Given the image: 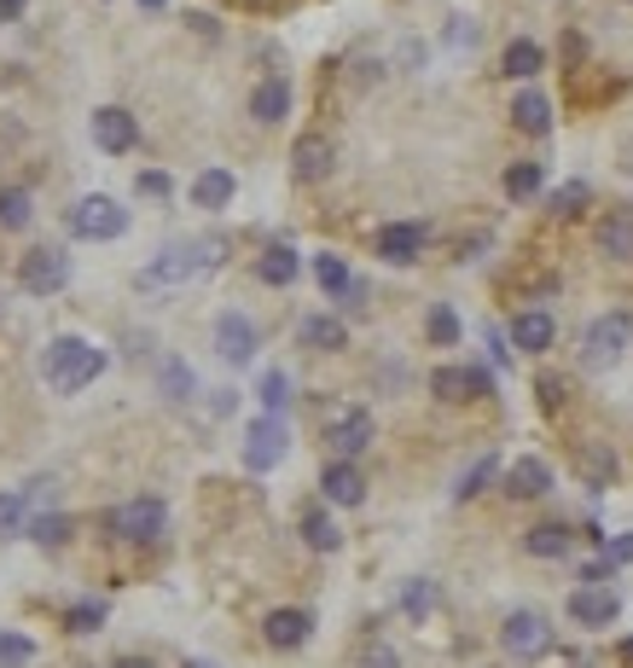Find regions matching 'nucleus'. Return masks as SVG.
<instances>
[{"instance_id":"4468645a","label":"nucleus","mask_w":633,"mask_h":668,"mask_svg":"<svg viewBox=\"0 0 633 668\" xmlns=\"http://www.w3.org/2000/svg\"><path fill=\"white\" fill-rule=\"evenodd\" d=\"M309 634H314V616L309 610H268V622H262V639L273 651H297V646H309Z\"/></svg>"},{"instance_id":"5701e85b","label":"nucleus","mask_w":633,"mask_h":668,"mask_svg":"<svg viewBox=\"0 0 633 668\" xmlns=\"http://www.w3.org/2000/svg\"><path fill=\"white\" fill-rule=\"evenodd\" d=\"M297 273H302V262H297L291 245H268V250L257 256V279H262V286H291Z\"/></svg>"},{"instance_id":"a18cd8bd","label":"nucleus","mask_w":633,"mask_h":668,"mask_svg":"<svg viewBox=\"0 0 633 668\" xmlns=\"http://www.w3.org/2000/svg\"><path fill=\"white\" fill-rule=\"evenodd\" d=\"M604 564H611V570L616 564H633V535H616V541L604 547Z\"/></svg>"},{"instance_id":"393cba45","label":"nucleus","mask_w":633,"mask_h":668,"mask_svg":"<svg viewBox=\"0 0 633 668\" xmlns=\"http://www.w3.org/2000/svg\"><path fill=\"white\" fill-rule=\"evenodd\" d=\"M192 203H198V210H227V203H233V175H227V169H204L192 181Z\"/></svg>"},{"instance_id":"9b49d317","label":"nucleus","mask_w":633,"mask_h":668,"mask_svg":"<svg viewBox=\"0 0 633 668\" xmlns=\"http://www.w3.org/2000/svg\"><path fill=\"white\" fill-rule=\"evenodd\" d=\"M616 616H622V599L604 581H581L570 594V622H581V628H611Z\"/></svg>"},{"instance_id":"4be33fe9","label":"nucleus","mask_w":633,"mask_h":668,"mask_svg":"<svg viewBox=\"0 0 633 668\" xmlns=\"http://www.w3.org/2000/svg\"><path fill=\"white\" fill-rule=\"evenodd\" d=\"M285 111H291V88L280 82V76H268V82L250 93V117L273 128V122H285Z\"/></svg>"},{"instance_id":"603ef678","label":"nucleus","mask_w":633,"mask_h":668,"mask_svg":"<svg viewBox=\"0 0 633 668\" xmlns=\"http://www.w3.org/2000/svg\"><path fill=\"white\" fill-rule=\"evenodd\" d=\"M187 668H215V662H204V657H198V662H187Z\"/></svg>"},{"instance_id":"a19ab883","label":"nucleus","mask_w":633,"mask_h":668,"mask_svg":"<svg viewBox=\"0 0 633 668\" xmlns=\"http://www.w3.org/2000/svg\"><path fill=\"white\" fill-rule=\"evenodd\" d=\"M36 662V646L23 634H0V668H30Z\"/></svg>"},{"instance_id":"1a4fd4ad","label":"nucleus","mask_w":633,"mask_h":668,"mask_svg":"<svg viewBox=\"0 0 633 668\" xmlns=\"http://www.w3.org/2000/svg\"><path fill=\"white\" fill-rule=\"evenodd\" d=\"M372 436H378V425H372L366 407H343V413L325 425V448H332L338 459H354V453L372 448Z\"/></svg>"},{"instance_id":"a878e982","label":"nucleus","mask_w":633,"mask_h":668,"mask_svg":"<svg viewBox=\"0 0 633 668\" xmlns=\"http://www.w3.org/2000/svg\"><path fill=\"white\" fill-rule=\"evenodd\" d=\"M523 547H529V558H564L575 547V535L564 524H535V529L523 535Z\"/></svg>"},{"instance_id":"a211bd4d","label":"nucleus","mask_w":633,"mask_h":668,"mask_svg":"<svg viewBox=\"0 0 633 668\" xmlns=\"http://www.w3.org/2000/svg\"><path fill=\"white\" fill-rule=\"evenodd\" d=\"M599 250L611 256V262H627L633 256V203H616V210L599 221Z\"/></svg>"},{"instance_id":"7c9ffc66","label":"nucleus","mask_w":633,"mask_h":668,"mask_svg":"<svg viewBox=\"0 0 633 668\" xmlns=\"http://www.w3.org/2000/svg\"><path fill=\"white\" fill-rule=\"evenodd\" d=\"M158 390H163V401H192L198 378H192L187 361H163V367H158Z\"/></svg>"},{"instance_id":"c85d7f7f","label":"nucleus","mask_w":633,"mask_h":668,"mask_svg":"<svg viewBox=\"0 0 633 668\" xmlns=\"http://www.w3.org/2000/svg\"><path fill=\"white\" fill-rule=\"evenodd\" d=\"M500 477V459L494 453H483V459H471V466L460 471V482H453V500H476L483 488Z\"/></svg>"},{"instance_id":"412c9836","label":"nucleus","mask_w":633,"mask_h":668,"mask_svg":"<svg viewBox=\"0 0 633 668\" xmlns=\"http://www.w3.org/2000/svg\"><path fill=\"white\" fill-rule=\"evenodd\" d=\"M512 122L523 128V134H546V128H552V99L546 93H535V88H523L518 99H512Z\"/></svg>"},{"instance_id":"6e6552de","label":"nucleus","mask_w":633,"mask_h":668,"mask_svg":"<svg viewBox=\"0 0 633 668\" xmlns=\"http://www.w3.org/2000/svg\"><path fill=\"white\" fill-rule=\"evenodd\" d=\"M285 448H291V436H285V419H250V430H244V471H273L285 459Z\"/></svg>"},{"instance_id":"c03bdc74","label":"nucleus","mask_w":633,"mask_h":668,"mask_svg":"<svg viewBox=\"0 0 633 668\" xmlns=\"http://www.w3.org/2000/svg\"><path fill=\"white\" fill-rule=\"evenodd\" d=\"M134 187H140V198H169V175L163 169H140Z\"/></svg>"},{"instance_id":"ea45409f","label":"nucleus","mask_w":633,"mask_h":668,"mask_svg":"<svg viewBox=\"0 0 633 668\" xmlns=\"http://www.w3.org/2000/svg\"><path fill=\"white\" fill-rule=\"evenodd\" d=\"M99 622H105V605H99V599H82V605L64 610V628H70V634H93Z\"/></svg>"},{"instance_id":"09e8293b","label":"nucleus","mask_w":633,"mask_h":668,"mask_svg":"<svg viewBox=\"0 0 633 668\" xmlns=\"http://www.w3.org/2000/svg\"><path fill=\"white\" fill-rule=\"evenodd\" d=\"M616 657H622V668H633V634L622 639V651H616Z\"/></svg>"},{"instance_id":"e433bc0d","label":"nucleus","mask_w":633,"mask_h":668,"mask_svg":"<svg viewBox=\"0 0 633 668\" xmlns=\"http://www.w3.org/2000/svg\"><path fill=\"white\" fill-rule=\"evenodd\" d=\"M257 396H262V407H268V419H280L285 407H291V378H285L280 367H268V372H262V390H257Z\"/></svg>"},{"instance_id":"f257e3e1","label":"nucleus","mask_w":633,"mask_h":668,"mask_svg":"<svg viewBox=\"0 0 633 668\" xmlns=\"http://www.w3.org/2000/svg\"><path fill=\"white\" fill-rule=\"evenodd\" d=\"M221 239H181V245H169V250H158L151 262L134 273V286L140 291H169V286H187V279H198V273H210V268H221Z\"/></svg>"},{"instance_id":"37998d69","label":"nucleus","mask_w":633,"mask_h":668,"mask_svg":"<svg viewBox=\"0 0 633 668\" xmlns=\"http://www.w3.org/2000/svg\"><path fill=\"white\" fill-rule=\"evenodd\" d=\"M581 471H587V482H611L616 477V459L604 448H581Z\"/></svg>"},{"instance_id":"de8ad7c7","label":"nucleus","mask_w":633,"mask_h":668,"mask_svg":"<svg viewBox=\"0 0 633 668\" xmlns=\"http://www.w3.org/2000/svg\"><path fill=\"white\" fill-rule=\"evenodd\" d=\"M18 12H23V0H0V23H12Z\"/></svg>"},{"instance_id":"b1692460","label":"nucleus","mask_w":633,"mask_h":668,"mask_svg":"<svg viewBox=\"0 0 633 668\" xmlns=\"http://www.w3.org/2000/svg\"><path fill=\"white\" fill-rule=\"evenodd\" d=\"M430 396H436V401H471L476 396V378H471V367H436V372H430Z\"/></svg>"},{"instance_id":"0eeeda50","label":"nucleus","mask_w":633,"mask_h":668,"mask_svg":"<svg viewBox=\"0 0 633 668\" xmlns=\"http://www.w3.org/2000/svg\"><path fill=\"white\" fill-rule=\"evenodd\" d=\"M18 286L30 291V297H59V291L70 286V256L53 250V245L23 250V256H18Z\"/></svg>"},{"instance_id":"6ab92c4d","label":"nucleus","mask_w":633,"mask_h":668,"mask_svg":"<svg viewBox=\"0 0 633 668\" xmlns=\"http://www.w3.org/2000/svg\"><path fill=\"white\" fill-rule=\"evenodd\" d=\"M297 338H302V349H314V355H338V349H349V326L332 320V315H309L297 326Z\"/></svg>"},{"instance_id":"f8f14e48","label":"nucleus","mask_w":633,"mask_h":668,"mask_svg":"<svg viewBox=\"0 0 633 668\" xmlns=\"http://www.w3.org/2000/svg\"><path fill=\"white\" fill-rule=\"evenodd\" d=\"M134 140H140V122L122 111V106H99V111H93V146H99V151L122 158V151H134Z\"/></svg>"},{"instance_id":"49530a36","label":"nucleus","mask_w":633,"mask_h":668,"mask_svg":"<svg viewBox=\"0 0 633 668\" xmlns=\"http://www.w3.org/2000/svg\"><path fill=\"white\" fill-rule=\"evenodd\" d=\"M448 41H453V47H471V41H476V23H471V18H453Z\"/></svg>"},{"instance_id":"f704fd0d","label":"nucleus","mask_w":633,"mask_h":668,"mask_svg":"<svg viewBox=\"0 0 633 668\" xmlns=\"http://www.w3.org/2000/svg\"><path fill=\"white\" fill-rule=\"evenodd\" d=\"M0 227H7V233H23V227H30V192L23 187H0Z\"/></svg>"},{"instance_id":"bb28decb","label":"nucleus","mask_w":633,"mask_h":668,"mask_svg":"<svg viewBox=\"0 0 633 668\" xmlns=\"http://www.w3.org/2000/svg\"><path fill=\"white\" fill-rule=\"evenodd\" d=\"M302 541H309L314 552H338L343 547V529L332 524V511L309 506V511H302Z\"/></svg>"},{"instance_id":"864d4df0","label":"nucleus","mask_w":633,"mask_h":668,"mask_svg":"<svg viewBox=\"0 0 633 668\" xmlns=\"http://www.w3.org/2000/svg\"><path fill=\"white\" fill-rule=\"evenodd\" d=\"M140 7H151V12H158V7H163V0H140Z\"/></svg>"},{"instance_id":"c9c22d12","label":"nucleus","mask_w":633,"mask_h":668,"mask_svg":"<svg viewBox=\"0 0 633 668\" xmlns=\"http://www.w3.org/2000/svg\"><path fill=\"white\" fill-rule=\"evenodd\" d=\"M541 181H546V169L541 163H512V169H505V198H535L541 192Z\"/></svg>"},{"instance_id":"dca6fc26","label":"nucleus","mask_w":633,"mask_h":668,"mask_svg":"<svg viewBox=\"0 0 633 668\" xmlns=\"http://www.w3.org/2000/svg\"><path fill=\"white\" fill-rule=\"evenodd\" d=\"M546 488H552V466H546V459H535V453L512 459V471H505V495H512V500H541Z\"/></svg>"},{"instance_id":"7ed1b4c3","label":"nucleus","mask_w":633,"mask_h":668,"mask_svg":"<svg viewBox=\"0 0 633 668\" xmlns=\"http://www.w3.org/2000/svg\"><path fill=\"white\" fill-rule=\"evenodd\" d=\"M633 338V320H627V308H611V315H599L587 326V338H581V367L587 372H611L622 361V349Z\"/></svg>"},{"instance_id":"2eb2a0df","label":"nucleus","mask_w":633,"mask_h":668,"mask_svg":"<svg viewBox=\"0 0 633 668\" xmlns=\"http://www.w3.org/2000/svg\"><path fill=\"white\" fill-rule=\"evenodd\" d=\"M320 495L332 506H361L366 500V477L354 471V459H332V466L320 471Z\"/></svg>"},{"instance_id":"39448f33","label":"nucleus","mask_w":633,"mask_h":668,"mask_svg":"<svg viewBox=\"0 0 633 668\" xmlns=\"http://www.w3.org/2000/svg\"><path fill=\"white\" fill-rule=\"evenodd\" d=\"M105 529L117 535V541H134V547H145V541H158V535L169 529V506L158 500V495H134V500H122L111 518H105Z\"/></svg>"},{"instance_id":"423d86ee","label":"nucleus","mask_w":633,"mask_h":668,"mask_svg":"<svg viewBox=\"0 0 633 668\" xmlns=\"http://www.w3.org/2000/svg\"><path fill=\"white\" fill-rule=\"evenodd\" d=\"M500 651L512 657V662H541L552 651V622L541 610H512L500 622Z\"/></svg>"},{"instance_id":"9d476101","label":"nucleus","mask_w":633,"mask_h":668,"mask_svg":"<svg viewBox=\"0 0 633 668\" xmlns=\"http://www.w3.org/2000/svg\"><path fill=\"white\" fill-rule=\"evenodd\" d=\"M257 343H262L257 326H250L239 308H227V315L215 320V355L227 367H250V361H257Z\"/></svg>"},{"instance_id":"ddd939ff","label":"nucleus","mask_w":633,"mask_h":668,"mask_svg":"<svg viewBox=\"0 0 633 668\" xmlns=\"http://www.w3.org/2000/svg\"><path fill=\"white\" fill-rule=\"evenodd\" d=\"M338 169V146L332 140H325V134H302L297 146H291V175H297V181H325V175H332Z\"/></svg>"},{"instance_id":"aec40b11","label":"nucleus","mask_w":633,"mask_h":668,"mask_svg":"<svg viewBox=\"0 0 633 668\" xmlns=\"http://www.w3.org/2000/svg\"><path fill=\"white\" fill-rule=\"evenodd\" d=\"M552 315L546 308H523V315L512 320V349H523V355H541V349H552Z\"/></svg>"},{"instance_id":"72a5a7b5","label":"nucleus","mask_w":633,"mask_h":668,"mask_svg":"<svg viewBox=\"0 0 633 668\" xmlns=\"http://www.w3.org/2000/svg\"><path fill=\"white\" fill-rule=\"evenodd\" d=\"M70 518H64V511H41V518H30V541L36 547H64L70 541Z\"/></svg>"},{"instance_id":"4c0bfd02","label":"nucleus","mask_w":633,"mask_h":668,"mask_svg":"<svg viewBox=\"0 0 633 668\" xmlns=\"http://www.w3.org/2000/svg\"><path fill=\"white\" fill-rule=\"evenodd\" d=\"M424 331H430V343L453 349V343H460V315H453L448 302H436V308H430V315H424Z\"/></svg>"},{"instance_id":"58836bf2","label":"nucleus","mask_w":633,"mask_h":668,"mask_svg":"<svg viewBox=\"0 0 633 668\" xmlns=\"http://www.w3.org/2000/svg\"><path fill=\"white\" fill-rule=\"evenodd\" d=\"M587 198H593V187H587V181H564V187L552 192L546 203H552V216H559V221H570V216L587 210Z\"/></svg>"},{"instance_id":"c756f323","label":"nucleus","mask_w":633,"mask_h":668,"mask_svg":"<svg viewBox=\"0 0 633 668\" xmlns=\"http://www.w3.org/2000/svg\"><path fill=\"white\" fill-rule=\"evenodd\" d=\"M430 610H436V581L413 576L408 587H401V616H408V622H424Z\"/></svg>"},{"instance_id":"79ce46f5","label":"nucleus","mask_w":633,"mask_h":668,"mask_svg":"<svg viewBox=\"0 0 633 668\" xmlns=\"http://www.w3.org/2000/svg\"><path fill=\"white\" fill-rule=\"evenodd\" d=\"M354 668H401V657H395L390 639H366L361 657H354Z\"/></svg>"},{"instance_id":"8fccbe9b","label":"nucleus","mask_w":633,"mask_h":668,"mask_svg":"<svg viewBox=\"0 0 633 668\" xmlns=\"http://www.w3.org/2000/svg\"><path fill=\"white\" fill-rule=\"evenodd\" d=\"M244 7H250V12H268V7H280V0H244Z\"/></svg>"},{"instance_id":"3c124183","label":"nucleus","mask_w":633,"mask_h":668,"mask_svg":"<svg viewBox=\"0 0 633 668\" xmlns=\"http://www.w3.org/2000/svg\"><path fill=\"white\" fill-rule=\"evenodd\" d=\"M117 668H151V662H140V657H122Z\"/></svg>"},{"instance_id":"f03ea898","label":"nucleus","mask_w":633,"mask_h":668,"mask_svg":"<svg viewBox=\"0 0 633 668\" xmlns=\"http://www.w3.org/2000/svg\"><path fill=\"white\" fill-rule=\"evenodd\" d=\"M99 367H105V355H99L93 343H82V338H53L47 355H41V378L53 383L59 396L88 390V383L99 378Z\"/></svg>"},{"instance_id":"2f4dec72","label":"nucleus","mask_w":633,"mask_h":668,"mask_svg":"<svg viewBox=\"0 0 633 668\" xmlns=\"http://www.w3.org/2000/svg\"><path fill=\"white\" fill-rule=\"evenodd\" d=\"M30 488H7L0 495V535H18V529H30Z\"/></svg>"},{"instance_id":"20e7f679","label":"nucleus","mask_w":633,"mask_h":668,"mask_svg":"<svg viewBox=\"0 0 633 668\" xmlns=\"http://www.w3.org/2000/svg\"><path fill=\"white\" fill-rule=\"evenodd\" d=\"M70 233L88 239V245L122 239L129 233V210H122L117 198H105V192H88V198H76V210H70Z\"/></svg>"},{"instance_id":"cd10ccee","label":"nucleus","mask_w":633,"mask_h":668,"mask_svg":"<svg viewBox=\"0 0 633 668\" xmlns=\"http://www.w3.org/2000/svg\"><path fill=\"white\" fill-rule=\"evenodd\" d=\"M500 76H512V82L541 76V47H535V41H512V47L500 53Z\"/></svg>"},{"instance_id":"473e14b6","label":"nucleus","mask_w":633,"mask_h":668,"mask_svg":"<svg viewBox=\"0 0 633 668\" xmlns=\"http://www.w3.org/2000/svg\"><path fill=\"white\" fill-rule=\"evenodd\" d=\"M314 279H320V291H325V297L354 291V273H349L343 256H314Z\"/></svg>"},{"instance_id":"f3484780","label":"nucleus","mask_w":633,"mask_h":668,"mask_svg":"<svg viewBox=\"0 0 633 668\" xmlns=\"http://www.w3.org/2000/svg\"><path fill=\"white\" fill-rule=\"evenodd\" d=\"M419 250H424V227H419V221H390L384 233H378V256L395 262V268L419 262Z\"/></svg>"}]
</instances>
